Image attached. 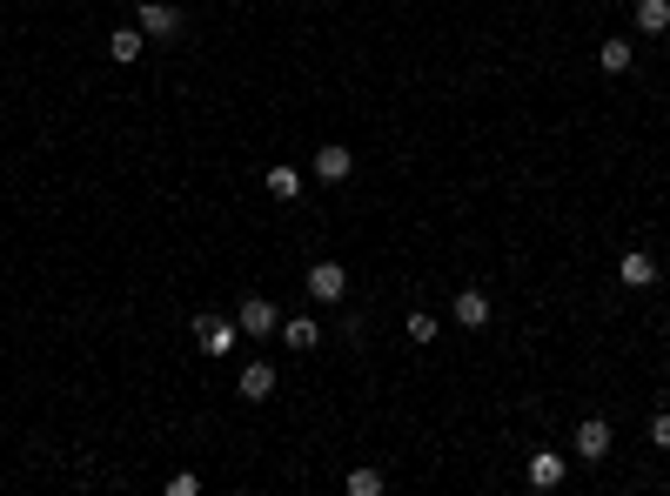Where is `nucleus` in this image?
Here are the masks:
<instances>
[{"mask_svg":"<svg viewBox=\"0 0 670 496\" xmlns=\"http://www.w3.org/2000/svg\"><path fill=\"white\" fill-rule=\"evenodd\" d=\"M235 342H242V322H228V316H195V349H201V356L222 362Z\"/></svg>","mask_w":670,"mask_h":496,"instance_id":"obj_1","label":"nucleus"},{"mask_svg":"<svg viewBox=\"0 0 670 496\" xmlns=\"http://www.w3.org/2000/svg\"><path fill=\"white\" fill-rule=\"evenodd\" d=\"M134 27H141L148 41H175L181 34V7H168V0H141V7H134Z\"/></svg>","mask_w":670,"mask_h":496,"instance_id":"obj_2","label":"nucleus"},{"mask_svg":"<svg viewBox=\"0 0 670 496\" xmlns=\"http://www.w3.org/2000/svg\"><path fill=\"white\" fill-rule=\"evenodd\" d=\"M235 322H242V336H255V342H268L275 329H282V316H275V302H268V295H248L242 309H235Z\"/></svg>","mask_w":670,"mask_h":496,"instance_id":"obj_3","label":"nucleus"},{"mask_svg":"<svg viewBox=\"0 0 670 496\" xmlns=\"http://www.w3.org/2000/svg\"><path fill=\"white\" fill-rule=\"evenodd\" d=\"M302 289H309L315 302H342V295H349V269H342V262H315V269L302 275Z\"/></svg>","mask_w":670,"mask_h":496,"instance_id":"obj_4","label":"nucleus"},{"mask_svg":"<svg viewBox=\"0 0 670 496\" xmlns=\"http://www.w3.org/2000/svg\"><path fill=\"white\" fill-rule=\"evenodd\" d=\"M570 450H577L583 463H603V456L617 450V436H610V423H603V416H583V423H577V443H570Z\"/></svg>","mask_w":670,"mask_h":496,"instance_id":"obj_5","label":"nucleus"},{"mask_svg":"<svg viewBox=\"0 0 670 496\" xmlns=\"http://www.w3.org/2000/svg\"><path fill=\"white\" fill-rule=\"evenodd\" d=\"M356 175V155H349V148H342V141H322V148H315V181H349Z\"/></svg>","mask_w":670,"mask_h":496,"instance_id":"obj_6","label":"nucleus"},{"mask_svg":"<svg viewBox=\"0 0 670 496\" xmlns=\"http://www.w3.org/2000/svg\"><path fill=\"white\" fill-rule=\"evenodd\" d=\"M235 396L242 403H268L275 396V362H248L242 376H235Z\"/></svg>","mask_w":670,"mask_h":496,"instance_id":"obj_7","label":"nucleus"},{"mask_svg":"<svg viewBox=\"0 0 670 496\" xmlns=\"http://www.w3.org/2000/svg\"><path fill=\"white\" fill-rule=\"evenodd\" d=\"M570 483V463H563L557 450H536L530 456V490H563Z\"/></svg>","mask_w":670,"mask_h":496,"instance_id":"obj_8","label":"nucleus"},{"mask_svg":"<svg viewBox=\"0 0 670 496\" xmlns=\"http://www.w3.org/2000/svg\"><path fill=\"white\" fill-rule=\"evenodd\" d=\"M262 188H268V195H275V202H295V195H302L309 181H302V168H289V161H275V168H268V175H262Z\"/></svg>","mask_w":670,"mask_h":496,"instance_id":"obj_9","label":"nucleus"},{"mask_svg":"<svg viewBox=\"0 0 670 496\" xmlns=\"http://www.w3.org/2000/svg\"><path fill=\"white\" fill-rule=\"evenodd\" d=\"M449 316L463 322V329H483V322H490V295H483V289H463L456 302H449Z\"/></svg>","mask_w":670,"mask_h":496,"instance_id":"obj_10","label":"nucleus"},{"mask_svg":"<svg viewBox=\"0 0 670 496\" xmlns=\"http://www.w3.org/2000/svg\"><path fill=\"white\" fill-rule=\"evenodd\" d=\"M617 282H624V289H650V282H657V262H650L644 248H630L624 262H617Z\"/></svg>","mask_w":670,"mask_h":496,"instance_id":"obj_11","label":"nucleus"},{"mask_svg":"<svg viewBox=\"0 0 670 496\" xmlns=\"http://www.w3.org/2000/svg\"><path fill=\"white\" fill-rule=\"evenodd\" d=\"M630 27H637V34H670V0H637V7H630Z\"/></svg>","mask_w":670,"mask_h":496,"instance_id":"obj_12","label":"nucleus"},{"mask_svg":"<svg viewBox=\"0 0 670 496\" xmlns=\"http://www.w3.org/2000/svg\"><path fill=\"white\" fill-rule=\"evenodd\" d=\"M275 336L289 342L295 356H309V349H322V329H315L309 316H289V322H282V329H275Z\"/></svg>","mask_w":670,"mask_h":496,"instance_id":"obj_13","label":"nucleus"},{"mask_svg":"<svg viewBox=\"0 0 670 496\" xmlns=\"http://www.w3.org/2000/svg\"><path fill=\"white\" fill-rule=\"evenodd\" d=\"M141 47H148V34H141V27H114V34H108V54L121 61V68H128V61H141Z\"/></svg>","mask_w":670,"mask_h":496,"instance_id":"obj_14","label":"nucleus"},{"mask_svg":"<svg viewBox=\"0 0 670 496\" xmlns=\"http://www.w3.org/2000/svg\"><path fill=\"white\" fill-rule=\"evenodd\" d=\"M597 61H603V74H630V61H637V47H630L624 34H610V41L597 47Z\"/></svg>","mask_w":670,"mask_h":496,"instance_id":"obj_15","label":"nucleus"},{"mask_svg":"<svg viewBox=\"0 0 670 496\" xmlns=\"http://www.w3.org/2000/svg\"><path fill=\"white\" fill-rule=\"evenodd\" d=\"M349 496H382V470H349Z\"/></svg>","mask_w":670,"mask_h":496,"instance_id":"obj_16","label":"nucleus"},{"mask_svg":"<svg viewBox=\"0 0 670 496\" xmlns=\"http://www.w3.org/2000/svg\"><path fill=\"white\" fill-rule=\"evenodd\" d=\"M402 329H409V342H436V316H423V309L402 322Z\"/></svg>","mask_w":670,"mask_h":496,"instance_id":"obj_17","label":"nucleus"},{"mask_svg":"<svg viewBox=\"0 0 670 496\" xmlns=\"http://www.w3.org/2000/svg\"><path fill=\"white\" fill-rule=\"evenodd\" d=\"M650 443H657V450H670V409H657V416H650Z\"/></svg>","mask_w":670,"mask_h":496,"instance_id":"obj_18","label":"nucleus"},{"mask_svg":"<svg viewBox=\"0 0 670 496\" xmlns=\"http://www.w3.org/2000/svg\"><path fill=\"white\" fill-rule=\"evenodd\" d=\"M195 490H201V476H188V470L168 476V496H195Z\"/></svg>","mask_w":670,"mask_h":496,"instance_id":"obj_19","label":"nucleus"},{"mask_svg":"<svg viewBox=\"0 0 670 496\" xmlns=\"http://www.w3.org/2000/svg\"><path fill=\"white\" fill-rule=\"evenodd\" d=\"M664 329H670V309H664Z\"/></svg>","mask_w":670,"mask_h":496,"instance_id":"obj_20","label":"nucleus"}]
</instances>
